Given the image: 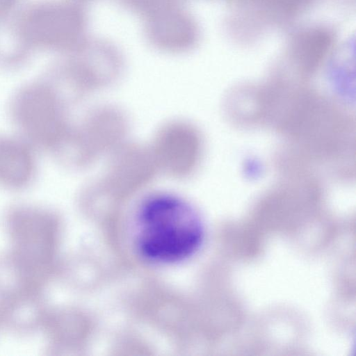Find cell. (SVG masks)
Segmentation results:
<instances>
[{"instance_id":"7","label":"cell","mask_w":356,"mask_h":356,"mask_svg":"<svg viewBox=\"0 0 356 356\" xmlns=\"http://www.w3.org/2000/svg\"><path fill=\"white\" fill-rule=\"evenodd\" d=\"M149 151L156 168L181 177L187 175L195 164L198 138L191 126L171 122L158 131Z\"/></svg>"},{"instance_id":"2","label":"cell","mask_w":356,"mask_h":356,"mask_svg":"<svg viewBox=\"0 0 356 356\" xmlns=\"http://www.w3.org/2000/svg\"><path fill=\"white\" fill-rule=\"evenodd\" d=\"M70 106L44 80L26 83L13 93L8 115L16 134L38 152L51 155L72 125Z\"/></svg>"},{"instance_id":"3","label":"cell","mask_w":356,"mask_h":356,"mask_svg":"<svg viewBox=\"0 0 356 356\" xmlns=\"http://www.w3.org/2000/svg\"><path fill=\"white\" fill-rule=\"evenodd\" d=\"M3 225L8 250L25 267L45 281L54 273L58 219L55 212L38 204L19 202L5 210Z\"/></svg>"},{"instance_id":"12","label":"cell","mask_w":356,"mask_h":356,"mask_svg":"<svg viewBox=\"0 0 356 356\" xmlns=\"http://www.w3.org/2000/svg\"><path fill=\"white\" fill-rule=\"evenodd\" d=\"M83 3H85V2H87V1H94V0H79Z\"/></svg>"},{"instance_id":"6","label":"cell","mask_w":356,"mask_h":356,"mask_svg":"<svg viewBox=\"0 0 356 356\" xmlns=\"http://www.w3.org/2000/svg\"><path fill=\"white\" fill-rule=\"evenodd\" d=\"M143 19L145 38L159 51L183 54L196 44L197 26L181 0H170Z\"/></svg>"},{"instance_id":"5","label":"cell","mask_w":356,"mask_h":356,"mask_svg":"<svg viewBox=\"0 0 356 356\" xmlns=\"http://www.w3.org/2000/svg\"><path fill=\"white\" fill-rule=\"evenodd\" d=\"M127 131L124 115L116 109L102 108L88 113L71 129L52 157L73 168L92 163L102 153L113 152Z\"/></svg>"},{"instance_id":"8","label":"cell","mask_w":356,"mask_h":356,"mask_svg":"<svg viewBox=\"0 0 356 356\" xmlns=\"http://www.w3.org/2000/svg\"><path fill=\"white\" fill-rule=\"evenodd\" d=\"M38 152L16 134H1L0 187L12 192L29 188L38 174Z\"/></svg>"},{"instance_id":"4","label":"cell","mask_w":356,"mask_h":356,"mask_svg":"<svg viewBox=\"0 0 356 356\" xmlns=\"http://www.w3.org/2000/svg\"><path fill=\"white\" fill-rule=\"evenodd\" d=\"M70 51L73 53L72 59L44 78L70 106L112 83L123 72L124 56L107 39L87 36Z\"/></svg>"},{"instance_id":"9","label":"cell","mask_w":356,"mask_h":356,"mask_svg":"<svg viewBox=\"0 0 356 356\" xmlns=\"http://www.w3.org/2000/svg\"><path fill=\"white\" fill-rule=\"evenodd\" d=\"M44 291H31L0 299V327L29 335L40 331L48 312Z\"/></svg>"},{"instance_id":"1","label":"cell","mask_w":356,"mask_h":356,"mask_svg":"<svg viewBox=\"0 0 356 356\" xmlns=\"http://www.w3.org/2000/svg\"><path fill=\"white\" fill-rule=\"evenodd\" d=\"M137 245L147 259L175 263L195 254L204 239V226L194 208L168 192L154 193L142 202L138 216Z\"/></svg>"},{"instance_id":"11","label":"cell","mask_w":356,"mask_h":356,"mask_svg":"<svg viewBox=\"0 0 356 356\" xmlns=\"http://www.w3.org/2000/svg\"><path fill=\"white\" fill-rule=\"evenodd\" d=\"M128 11L144 17L170 0H115Z\"/></svg>"},{"instance_id":"10","label":"cell","mask_w":356,"mask_h":356,"mask_svg":"<svg viewBox=\"0 0 356 356\" xmlns=\"http://www.w3.org/2000/svg\"><path fill=\"white\" fill-rule=\"evenodd\" d=\"M47 286L8 250L0 253V299L29 291H45Z\"/></svg>"}]
</instances>
